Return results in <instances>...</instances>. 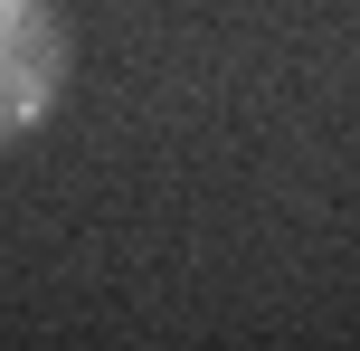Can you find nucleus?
I'll return each instance as SVG.
<instances>
[{
  "label": "nucleus",
  "mask_w": 360,
  "mask_h": 351,
  "mask_svg": "<svg viewBox=\"0 0 360 351\" xmlns=\"http://www.w3.org/2000/svg\"><path fill=\"white\" fill-rule=\"evenodd\" d=\"M76 76V38L57 0H0V143H29Z\"/></svg>",
  "instance_id": "nucleus-1"
}]
</instances>
